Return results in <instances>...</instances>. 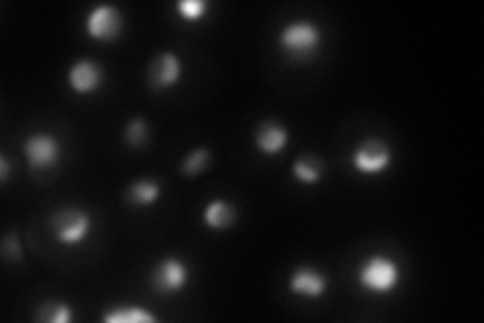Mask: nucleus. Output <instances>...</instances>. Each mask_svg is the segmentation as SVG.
Returning a JSON list of instances; mask_svg holds the SVG:
<instances>
[{
    "label": "nucleus",
    "mask_w": 484,
    "mask_h": 323,
    "mask_svg": "<svg viewBox=\"0 0 484 323\" xmlns=\"http://www.w3.org/2000/svg\"><path fill=\"white\" fill-rule=\"evenodd\" d=\"M162 196V186L154 181H137L127 190V200L134 206H151Z\"/></svg>",
    "instance_id": "2eb2a0df"
},
{
    "label": "nucleus",
    "mask_w": 484,
    "mask_h": 323,
    "mask_svg": "<svg viewBox=\"0 0 484 323\" xmlns=\"http://www.w3.org/2000/svg\"><path fill=\"white\" fill-rule=\"evenodd\" d=\"M325 174L323 160L315 156H303L293 162V178L305 186L319 184Z\"/></svg>",
    "instance_id": "ddd939ff"
},
{
    "label": "nucleus",
    "mask_w": 484,
    "mask_h": 323,
    "mask_svg": "<svg viewBox=\"0 0 484 323\" xmlns=\"http://www.w3.org/2000/svg\"><path fill=\"white\" fill-rule=\"evenodd\" d=\"M208 11H211V3H206V0H180L176 3L178 17L186 23H200Z\"/></svg>",
    "instance_id": "dca6fc26"
},
{
    "label": "nucleus",
    "mask_w": 484,
    "mask_h": 323,
    "mask_svg": "<svg viewBox=\"0 0 484 323\" xmlns=\"http://www.w3.org/2000/svg\"><path fill=\"white\" fill-rule=\"evenodd\" d=\"M288 143V132L279 121H263L255 132V146L265 156H277Z\"/></svg>",
    "instance_id": "9b49d317"
},
{
    "label": "nucleus",
    "mask_w": 484,
    "mask_h": 323,
    "mask_svg": "<svg viewBox=\"0 0 484 323\" xmlns=\"http://www.w3.org/2000/svg\"><path fill=\"white\" fill-rule=\"evenodd\" d=\"M148 138H150V129H148L146 119L135 118V119H132V121H129V124L126 126V142H127L132 148H142V146H146Z\"/></svg>",
    "instance_id": "6ab92c4d"
},
{
    "label": "nucleus",
    "mask_w": 484,
    "mask_h": 323,
    "mask_svg": "<svg viewBox=\"0 0 484 323\" xmlns=\"http://www.w3.org/2000/svg\"><path fill=\"white\" fill-rule=\"evenodd\" d=\"M105 323H156L157 318L140 305H119L111 307L104 315Z\"/></svg>",
    "instance_id": "4468645a"
},
{
    "label": "nucleus",
    "mask_w": 484,
    "mask_h": 323,
    "mask_svg": "<svg viewBox=\"0 0 484 323\" xmlns=\"http://www.w3.org/2000/svg\"><path fill=\"white\" fill-rule=\"evenodd\" d=\"M9 174H11V166H9V160L3 156L0 158V181L6 182L9 181Z\"/></svg>",
    "instance_id": "aec40b11"
},
{
    "label": "nucleus",
    "mask_w": 484,
    "mask_h": 323,
    "mask_svg": "<svg viewBox=\"0 0 484 323\" xmlns=\"http://www.w3.org/2000/svg\"><path fill=\"white\" fill-rule=\"evenodd\" d=\"M188 281H190V271H188L182 258L178 257L162 258L151 273V285L162 296H176V293L186 289Z\"/></svg>",
    "instance_id": "423d86ee"
},
{
    "label": "nucleus",
    "mask_w": 484,
    "mask_h": 323,
    "mask_svg": "<svg viewBox=\"0 0 484 323\" xmlns=\"http://www.w3.org/2000/svg\"><path fill=\"white\" fill-rule=\"evenodd\" d=\"M211 160H212V154L211 150L206 148H198L194 150V152L188 154L184 158L182 162V172L186 176H198L204 172L208 166H211Z\"/></svg>",
    "instance_id": "a211bd4d"
},
{
    "label": "nucleus",
    "mask_w": 484,
    "mask_h": 323,
    "mask_svg": "<svg viewBox=\"0 0 484 323\" xmlns=\"http://www.w3.org/2000/svg\"><path fill=\"white\" fill-rule=\"evenodd\" d=\"M392 160H394L392 148L381 140L361 142L351 154L353 168H356L359 174H367V176H375V174H381V172H386L389 166H392Z\"/></svg>",
    "instance_id": "20e7f679"
},
{
    "label": "nucleus",
    "mask_w": 484,
    "mask_h": 323,
    "mask_svg": "<svg viewBox=\"0 0 484 323\" xmlns=\"http://www.w3.org/2000/svg\"><path fill=\"white\" fill-rule=\"evenodd\" d=\"M202 219H204V225L214 233H224L228 228L234 227L236 222V211L234 206L227 203V200H212L204 206V212H202Z\"/></svg>",
    "instance_id": "f8f14e48"
},
{
    "label": "nucleus",
    "mask_w": 484,
    "mask_h": 323,
    "mask_svg": "<svg viewBox=\"0 0 484 323\" xmlns=\"http://www.w3.org/2000/svg\"><path fill=\"white\" fill-rule=\"evenodd\" d=\"M323 35L311 20H293L279 35V45L293 61H307L319 51Z\"/></svg>",
    "instance_id": "f257e3e1"
},
{
    "label": "nucleus",
    "mask_w": 484,
    "mask_h": 323,
    "mask_svg": "<svg viewBox=\"0 0 484 323\" xmlns=\"http://www.w3.org/2000/svg\"><path fill=\"white\" fill-rule=\"evenodd\" d=\"M39 319L49 323H69L73 319V311H71V307L67 304H63V301H49V304L41 305Z\"/></svg>",
    "instance_id": "f3484780"
},
{
    "label": "nucleus",
    "mask_w": 484,
    "mask_h": 323,
    "mask_svg": "<svg viewBox=\"0 0 484 323\" xmlns=\"http://www.w3.org/2000/svg\"><path fill=\"white\" fill-rule=\"evenodd\" d=\"M182 71L184 65L182 59L176 53L165 51L162 55H157L154 63L150 67V83L154 85L156 89H172L174 85L180 83L182 79Z\"/></svg>",
    "instance_id": "1a4fd4ad"
},
{
    "label": "nucleus",
    "mask_w": 484,
    "mask_h": 323,
    "mask_svg": "<svg viewBox=\"0 0 484 323\" xmlns=\"http://www.w3.org/2000/svg\"><path fill=\"white\" fill-rule=\"evenodd\" d=\"M25 156L31 170L41 172L55 166L61 158V143L50 134H33L25 140Z\"/></svg>",
    "instance_id": "0eeeda50"
},
{
    "label": "nucleus",
    "mask_w": 484,
    "mask_h": 323,
    "mask_svg": "<svg viewBox=\"0 0 484 323\" xmlns=\"http://www.w3.org/2000/svg\"><path fill=\"white\" fill-rule=\"evenodd\" d=\"M53 235L63 247H77L91 233V217L81 208H61L53 217Z\"/></svg>",
    "instance_id": "7ed1b4c3"
},
{
    "label": "nucleus",
    "mask_w": 484,
    "mask_h": 323,
    "mask_svg": "<svg viewBox=\"0 0 484 323\" xmlns=\"http://www.w3.org/2000/svg\"><path fill=\"white\" fill-rule=\"evenodd\" d=\"M85 31L91 39L99 42H111L119 39L121 31H124V17H121L118 6L99 4L88 14Z\"/></svg>",
    "instance_id": "39448f33"
},
{
    "label": "nucleus",
    "mask_w": 484,
    "mask_h": 323,
    "mask_svg": "<svg viewBox=\"0 0 484 323\" xmlns=\"http://www.w3.org/2000/svg\"><path fill=\"white\" fill-rule=\"evenodd\" d=\"M288 291L303 299H319L327 291V277L313 267H299L288 279Z\"/></svg>",
    "instance_id": "9d476101"
},
{
    "label": "nucleus",
    "mask_w": 484,
    "mask_h": 323,
    "mask_svg": "<svg viewBox=\"0 0 484 323\" xmlns=\"http://www.w3.org/2000/svg\"><path fill=\"white\" fill-rule=\"evenodd\" d=\"M357 281L373 296H388L400 285V267L389 257L372 255L361 265Z\"/></svg>",
    "instance_id": "f03ea898"
},
{
    "label": "nucleus",
    "mask_w": 484,
    "mask_h": 323,
    "mask_svg": "<svg viewBox=\"0 0 484 323\" xmlns=\"http://www.w3.org/2000/svg\"><path fill=\"white\" fill-rule=\"evenodd\" d=\"M67 81L69 88L79 93V96H89V93L97 91L104 85V69L96 61L81 59L71 65Z\"/></svg>",
    "instance_id": "6e6552de"
}]
</instances>
